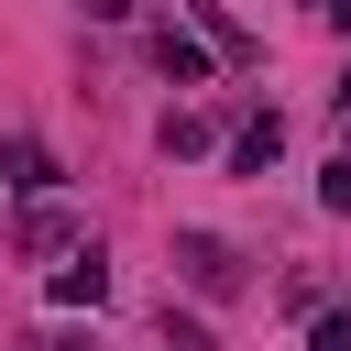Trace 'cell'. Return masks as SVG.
Wrapping results in <instances>:
<instances>
[{
  "instance_id": "obj_1",
  "label": "cell",
  "mask_w": 351,
  "mask_h": 351,
  "mask_svg": "<svg viewBox=\"0 0 351 351\" xmlns=\"http://www.w3.org/2000/svg\"><path fill=\"white\" fill-rule=\"evenodd\" d=\"M176 274H186L197 296H241V252H230L219 230H176Z\"/></svg>"
},
{
  "instance_id": "obj_2",
  "label": "cell",
  "mask_w": 351,
  "mask_h": 351,
  "mask_svg": "<svg viewBox=\"0 0 351 351\" xmlns=\"http://www.w3.org/2000/svg\"><path fill=\"white\" fill-rule=\"evenodd\" d=\"M0 165H11V186H22V197H55V154H44L33 132H11V143H0Z\"/></svg>"
},
{
  "instance_id": "obj_3",
  "label": "cell",
  "mask_w": 351,
  "mask_h": 351,
  "mask_svg": "<svg viewBox=\"0 0 351 351\" xmlns=\"http://www.w3.org/2000/svg\"><path fill=\"white\" fill-rule=\"evenodd\" d=\"M99 296H110V263L99 252H66L55 263V307H99Z\"/></svg>"
},
{
  "instance_id": "obj_4",
  "label": "cell",
  "mask_w": 351,
  "mask_h": 351,
  "mask_svg": "<svg viewBox=\"0 0 351 351\" xmlns=\"http://www.w3.org/2000/svg\"><path fill=\"white\" fill-rule=\"evenodd\" d=\"M154 66H165V77H176V88H197V77H208V44H197V33H176V22H165V33H154Z\"/></svg>"
},
{
  "instance_id": "obj_5",
  "label": "cell",
  "mask_w": 351,
  "mask_h": 351,
  "mask_svg": "<svg viewBox=\"0 0 351 351\" xmlns=\"http://www.w3.org/2000/svg\"><path fill=\"white\" fill-rule=\"evenodd\" d=\"M274 154H285V121H274V110H263V121H241V132H230V165H241V176H263V165H274Z\"/></svg>"
},
{
  "instance_id": "obj_6",
  "label": "cell",
  "mask_w": 351,
  "mask_h": 351,
  "mask_svg": "<svg viewBox=\"0 0 351 351\" xmlns=\"http://www.w3.org/2000/svg\"><path fill=\"white\" fill-rule=\"evenodd\" d=\"M154 143H165V154H208V143H219V132H208V121H197V110H165V132H154Z\"/></svg>"
},
{
  "instance_id": "obj_7",
  "label": "cell",
  "mask_w": 351,
  "mask_h": 351,
  "mask_svg": "<svg viewBox=\"0 0 351 351\" xmlns=\"http://www.w3.org/2000/svg\"><path fill=\"white\" fill-rule=\"evenodd\" d=\"M197 22H208V44H219V55H241V66H252V33H241V22L219 11V0H197Z\"/></svg>"
},
{
  "instance_id": "obj_8",
  "label": "cell",
  "mask_w": 351,
  "mask_h": 351,
  "mask_svg": "<svg viewBox=\"0 0 351 351\" xmlns=\"http://www.w3.org/2000/svg\"><path fill=\"white\" fill-rule=\"evenodd\" d=\"M307 351H351V307H307Z\"/></svg>"
},
{
  "instance_id": "obj_9",
  "label": "cell",
  "mask_w": 351,
  "mask_h": 351,
  "mask_svg": "<svg viewBox=\"0 0 351 351\" xmlns=\"http://www.w3.org/2000/svg\"><path fill=\"white\" fill-rule=\"evenodd\" d=\"M22 241H33V252H66V208H44V197H33V219H22Z\"/></svg>"
},
{
  "instance_id": "obj_10",
  "label": "cell",
  "mask_w": 351,
  "mask_h": 351,
  "mask_svg": "<svg viewBox=\"0 0 351 351\" xmlns=\"http://www.w3.org/2000/svg\"><path fill=\"white\" fill-rule=\"evenodd\" d=\"M318 208H340V219H351V154H340V165L318 176Z\"/></svg>"
},
{
  "instance_id": "obj_11",
  "label": "cell",
  "mask_w": 351,
  "mask_h": 351,
  "mask_svg": "<svg viewBox=\"0 0 351 351\" xmlns=\"http://www.w3.org/2000/svg\"><path fill=\"white\" fill-rule=\"evenodd\" d=\"M165 351H219V340H208L197 318H176V307H165Z\"/></svg>"
},
{
  "instance_id": "obj_12",
  "label": "cell",
  "mask_w": 351,
  "mask_h": 351,
  "mask_svg": "<svg viewBox=\"0 0 351 351\" xmlns=\"http://www.w3.org/2000/svg\"><path fill=\"white\" fill-rule=\"evenodd\" d=\"M121 11H132V0H88V22H121Z\"/></svg>"
},
{
  "instance_id": "obj_13",
  "label": "cell",
  "mask_w": 351,
  "mask_h": 351,
  "mask_svg": "<svg viewBox=\"0 0 351 351\" xmlns=\"http://www.w3.org/2000/svg\"><path fill=\"white\" fill-rule=\"evenodd\" d=\"M329 33H340V44H351V0H329Z\"/></svg>"
},
{
  "instance_id": "obj_14",
  "label": "cell",
  "mask_w": 351,
  "mask_h": 351,
  "mask_svg": "<svg viewBox=\"0 0 351 351\" xmlns=\"http://www.w3.org/2000/svg\"><path fill=\"white\" fill-rule=\"evenodd\" d=\"M22 351H99V340H22Z\"/></svg>"
}]
</instances>
